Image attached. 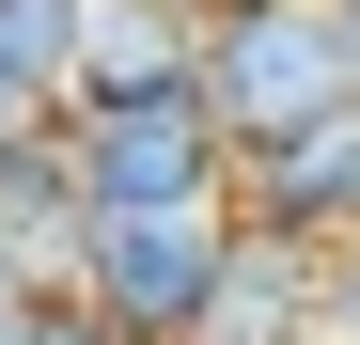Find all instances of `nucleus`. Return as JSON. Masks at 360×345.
I'll return each instance as SVG.
<instances>
[{
    "label": "nucleus",
    "instance_id": "1",
    "mask_svg": "<svg viewBox=\"0 0 360 345\" xmlns=\"http://www.w3.org/2000/svg\"><path fill=\"white\" fill-rule=\"evenodd\" d=\"M345 94H360L345 0H204V110L235 142H282V126H314Z\"/></svg>",
    "mask_w": 360,
    "mask_h": 345
},
{
    "label": "nucleus",
    "instance_id": "2",
    "mask_svg": "<svg viewBox=\"0 0 360 345\" xmlns=\"http://www.w3.org/2000/svg\"><path fill=\"white\" fill-rule=\"evenodd\" d=\"M235 236H251L235 204H141V220H94L79 299L126 330V345H204L219 282H235Z\"/></svg>",
    "mask_w": 360,
    "mask_h": 345
},
{
    "label": "nucleus",
    "instance_id": "3",
    "mask_svg": "<svg viewBox=\"0 0 360 345\" xmlns=\"http://www.w3.org/2000/svg\"><path fill=\"white\" fill-rule=\"evenodd\" d=\"M63 157H79L94 220H141V204H235V126L204 110V79H172V94H94V110H63Z\"/></svg>",
    "mask_w": 360,
    "mask_h": 345
},
{
    "label": "nucleus",
    "instance_id": "4",
    "mask_svg": "<svg viewBox=\"0 0 360 345\" xmlns=\"http://www.w3.org/2000/svg\"><path fill=\"white\" fill-rule=\"evenodd\" d=\"M235 204L266 236H314V251H360V94L314 110L282 142H235Z\"/></svg>",
    "mask_w": 360,
    "mask_h": 345
},
{
    "label": "nucleus",
    "instance_id": "5",
    "mask_svg": "<svg viewBox=\"0 0 360 345\" xmlns=\"http://www.w3.org/2000/svg\"><path fill=\"white\" fill-rule=\"evenodd\" d=\"M79 251H94V189H79L63 126L0 142V267L16 282H79Z\"/></svg>",
    "mask_w": 360,
    "mask_h": 345
},
{
    "label": "nucleus",
    "instance_id": "6",
    "mask_svg": "<svg viewBox=\"0 0 360 345\" xmlns=\"http://www.w3.org/2000/svg\"><path fill=\"white\" fill-rule=\"evenodd\" d=\"M172 79H204V0H79V94H172Z\"/></svg>",
    "mask_w": 360,
    "mask_h": 345
},
{
    "label": "nucleus",
    "instance_id": "7",
    "mask_svg": "<svg viewBox=\"0 0 360 345\" xmlns=\"http://www.w3.org/2000/svg\"><path fill=\"white\" fill-rule=\"evenodd\" d=\"M16 345H126V330H110V314L79 299V282H32V314H16Z\"/></svg>",
    "mask_w": 360,
    "mask_h": 345
},
{
    "label": "nucleus",
    "instance_id": "8",
    "mask_svg": "<svg viewBox=\"0 0 360 345\" xmlns=\"http://www.w3.org/2000/svg\"><path fill=\"white\" fill-rule=\"evenodd\" d=\"M32 126H63V110H47V94H32L16 63H0V142H32Z\"/></svg>",
    "mask_w": 360,
    "mask_h": 345
},
{
    "label": "nucleus",
    "instance_id": "9",
    "mask_svg": "<svg viewBox=\"0 0 360 345\" xmlns=\"http://www.w3.org/2000/svg\"><path fill=\"white\" fill-rule=\"evenodd\" d=\"M329 345H360V251H329Z\"/></svg>",
    "mask_w": 360,
    "mask_h": 345
},
{
    "label": "nucleus",
    "instance_id": "10",
    "mask_svg": "<svg viewBox=\"0 0 360 345\" xmlns=\"http://www.w3.org/2000/svg\"><path fill=\"white\" fill-rule=\"evenodd\" d=\"M16 314H32V282H16V267H0V345H16Z\"/></svg>",
    "mask_w": 360,
    "mask_h": 345
},
{
    "label": "nucleus",
    "instance_id": "11",
    "mask_svg": "<svg viewBox=\"0 0 360 345\" xmlns=\"http://www.w3.org/2000/svg\"><path fill=\"white\" fill-rule=\"evenodd\" d=\"M345 32H360V0H345Z\"/></svg>",
    "mask_w": 360,
    "mask_h": 345
}]
</instances>
